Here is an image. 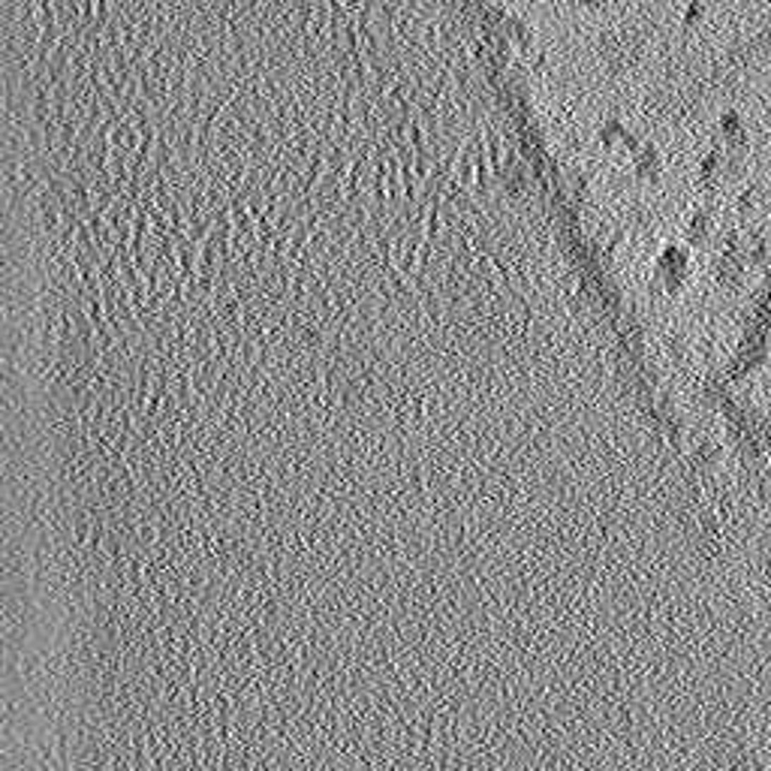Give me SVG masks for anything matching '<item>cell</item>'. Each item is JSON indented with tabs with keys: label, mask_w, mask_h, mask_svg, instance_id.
<instances>
[{
	"label": "cell",
	"mask_w": 771,
	"mask_h": 771,
	"mask_svg": "<svg viewBox=\"0 0 771 771\" xmlns=\"http://www.w3.org/2000/svg\"><path fill=\"white\" fill-rule=\"evenodd\" d=\"M28 52L97 42L145 49H265L299 54H377L443 49L482 37L476 0H6Z\"/></svg>",
	"instance_id": "obj_1"
}]
</instances>
